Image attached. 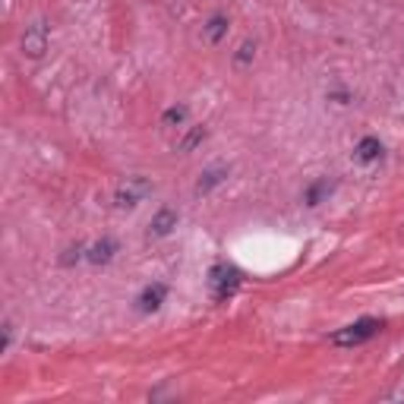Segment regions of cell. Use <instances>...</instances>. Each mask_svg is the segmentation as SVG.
<instances>
[{
  "label": "cell",
  "mask_w": 404,
  "mask_h": 404,
  "mask_svg": "<svg viewBox=\"0 0 404 404\" xmlns=\"http://www.w3.org/2000/svg\"><path fill=\"white\" fill-rule=\"evenodd\" d=\"M240 284H243L240 269H234V265H227V262L212 265V271H208V290H212V300L215 303L231 300V297L237 294Z\"/></svg>",
  "instance_id": "obj_1"
},
{
  "label": "cell",
  "mask_w": 404,
  "mask_h": 404,
  "mask_svg": "<svg viewBox=\"0 0 404 404\" xmlns=\"http://www.w3.org/2000/svg\"><path fill=\"white\" fill-rule=\"evenodd\" d=\"M379 328H382V319H357V322H351V325L338 328L328 341H332L335 347H357V344H366L370 338H376Z\"/></svg>",
  "instance_id": "obj_2"
},
{
  "label": "cell",
  "mask_w": 404,
  "mask_h": 404,
  "mask_svg": "<svg viewBox=\"0 0 404 404\" xmlns=\"http://www.w3.org/2000/svg\"><path fill=\"white\" fill-rule=\"evenodd\" d=\"M149 193H152V183L145 180V177H126V180L114 189V206L117 208H136Z\"/></svg>",
  "instance_id": "obj_3"
},
{
  "label": "cell",
  "mask_w": 404,
  "mask_h": 404,
  "mask_svg": "<svg viewBox=\"0 0 404 404\" xmlns=\"http://www.w3.org/2000/svg\"><path fill=\"white\" fill-rule=\"evenodd\" d=\"M48 44H50V29H48V25H44V22L25 25V32H22V54L25 57L41 60L44 50H48Z\"/></svg>",
  "instance_id": "obj_4"
},
{
  "label": "cell",
  "mask_w": 404,
  "mask_h": 404,
  "mask_svg": "<svg viewBox=\"0 0 404 404\" xmlns=\"http://www.w3.org/2000/svg\"><path fill=\"white\" fill-rule=\"evenodd\" d=\"M177 221H180V215L174 212V208H158L155 215H152V221H149V231H145V237L149 240H164V237H170L174 234V227H177Z\"/></svg>",
  "instance_id": "obj_5"
},
{
  "label": "cell",
  "mask_w": 404,
  "mask_h": 404,
  "mask_svg": "<svg viewBox=\"0 0 404 404\" xmlns=\"http://www.w3.org/2000/svg\"><path fill=\"white\" fill-rule=\"evenodd\" d=\"M164 297H168V284H161V281L145 284V288L139 290V297H136V309L139 313H158L161 303H164Z\"/></svg>",
  "instance_id": "obj_6"
},
{
  "label": "cell",
  "mask_w": 404,
  "mask_h": 404,
  "mask_svg": "<svg viewBox=\"0 0 404 404\" xmlns=\"http://www.w3.org/2000/svg\"><path fill=\"white\" fill-rule=\"evenodd\" d=\"M117 240L114 237H101V240H95L92 246L86 250V262H92V265H107L114 256H117Z\"/></svg>",
  "instance_id": "obj_7"
},
{
  "label": "cell",
  "mask_w": 404,
  "mask_h": 404,
  "mask_svg": "<svg viewBox=\"0 0 404 404\" xmlns=\"http://www.w3.org/2000/svg\"><path fill=\"white\" fill-rule=\"evenodd\" d=\"M379 158H382V142H379V136H363L357 145H354V161L357 164H376Z\"/></svg>",
  "instance_id": "obj_8"
},
{
  "label": "cell",
  "mask_w": 404,
  "mask_h": 404,
  "mask_svg": "<svg viewBox=\"0 0 404 404\" xmlns=\"http://www.w3.org/2000/svg\"><path fill=\"white\" fill-rule=\"evenodd\" d=\"M227 29H231V16L227 13H212L206 19V25H202V38H206V44H218L227 35Z\"/></svg>",
  "instance_id": "obj_9"
},
{
  "label": "cell",
  "mask_w": 404,
  "mask_h": 404,
  "mask_svg": "<svg viewBox=\"0 0 404 404\" xmlns=\"http://www.w3.org/2000/svg\"><path fill=\"white\" fill-rule=\"evenodd\" d=\"M224 180H227V168H224V164L206 168V170L199 174V180H196V196H208L215 187H221Z\"/></svg>",
  "instance_id": "obj_10"
},
{
  "label": "cell",
  "mask_w": 404,
  "mask_h": 404,
  "mask_svg": "<svg viewBox=\"0 0 404 404\" xmlns=\"http://www.w3.org/2000/svg\"><path fill=\"white\" fill-rule=\"evenodd\" d=\"M332 193H335V180L319 177V180H313L307 189H303V202H307L309 208H316V206H322V202H325Z\"/></svg>",
  "instance_id": "obj_11"
},
{
  "label": "cell",
  "mask_w": 404,
  "mask_h": 404,
  "mask_svg": "<svg viewBox=\"0 0 404 404\" xmlns=\"http://www.w3.org/2000/svg\"><path fill=\"white\" fill-rule=\"evenodd\" d=\"M206 136H208V130L202 123L199 126H189V130L180 136V142H177V152H180V155H189L193 149H199V145L206 142Z\"/></svg>",
  "instance_id": "obj_12"
},
{
  "label": "cell",
  "mask_w": 404,
  "mask_h": 404,
  "mask_svg": "<svg viewBox=\"0 0 404 404\" xmlns=\"http://www.w3.org/2000/svg\"><path fill=\"white\" fill-rule=\"evenodd\" d=\"M189 120V107L187 105H170L168 111L161 114V126L164 130H177V126H187Z\"/></svg>",
  "instance_id": "obj_13"
},
{
  "label": "cell",
  "mask_w": 404,
  "mask_h": 404,
  "mask_svg": "<svg viewBox=\"0 0 404 404\" xmlns=\"http://www.w3.org/2000/svg\"><path fill=\"white\" fill-rule=\"evenodd\" d=\"M252 60H256V41H252V38H243V41L237 44V50H234V67L246 69V67H252Z\"/></svg>",
  "instance_id": "obj_14"
},
{
  "label": "cell",
  "mask_w": 404,
  "mask_h": 404,
  "mask_svg": "<svg viewBox=\"0 0 404 404\" xmlns=\"http://www.w3.org/2000/svg\"><path fill=\"white\" fill-rule=\"evenodd\" d=\"M86 250H88V246L79 243V240H76V243H69L67 250H63V256H60V265H63V269H69V265L82 262V259H86Z\"/></svg>",
  "instance_id": "obj_15"
},
{
  "label": "cell",
  "mask_w": 404,
  "mask_h": 404,
  "mask_svg": "<svg viewBox=\"0 0 404 404\" xmlns=\"http://www.w3.org/2000/svg\"><path fill=\"white\" fill-rule=\"evenodd\" d=\"M325 98L344 107V105H351V101H354V92H351V88H344V86H332V88L325 92Z\"/></svg>",
  "instance_id": "obj_16"
},
{
  "label": "cell",
  "mask_w": 404,
  "mask_h": 404,
  "mask_svg": "<svg viewBox=\"0 0 404 404\" xmlns=\"http://www.w3.org/2000/svg\"><path fill=\"white\" fill-rule=\"evenodd\" d=\"M10 341H13V322L6 319L4 322V341H0V351H4V354L10 351Z\"/></svg>",
  "instance_id": "obj_17"
}]
</instances>
